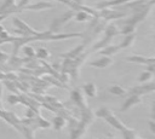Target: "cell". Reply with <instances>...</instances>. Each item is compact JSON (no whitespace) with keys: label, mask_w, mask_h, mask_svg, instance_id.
Masks as SVG:
<instances>
[{"label":"cell","mask_w":155,"mask_h":139,"mask_svg":"<svg viewBox=\"0 0 155 139\" xmlns=\"http://www.w3.org/2000/svg\"><path fill=\"white\" fill-rule=\"evenodd\" d=\"M96 115L97 116H99V117H103V118H105L107 121H108V123H110L113 127H115V128H117V129H124L125 128V126L108 110V109H105V108H102L101 110H98L97 112H96Z\"/></svg>","instance_id":"1"},{"label":"cell","mask_w":155,"mask_h":139,"mask_svg":"<svg viewBox=\"0 0 155 139\" xmlns=\"http://www.w3.org/2000/svg\"><path fill=\"white\" fill-rule=\"evenodd\" d=\"M74 15H75V11H74V10H71V11L65 12L63 16H61V17L56 18V19L52 22V24H51V29H50L48 31H50V33L57 31L59 28H62V25H63V24H65L69 19H71V17H74Z\"/></svg>","instance_id":"2"},{"label":"cell","mask_w":155,"mask_h":139,"mask_svg":"<svg viewBox=\"0 0 155 139\" xmlns=\"http://www.w3.org/2000/svg\"><path fill=\"white\" fill-rule=\"evenodd\" d=\"M116 33H117V30H116V27H115L114 24L108 25V27H107V29H105V37H104L103 40H101L98 44H96V46L92 48V51H97V50H99L101 47H105Z\"/></svg>","instance_id":"3"},{"label":"cell","mask_w":155,"mask_h":139,"mask_svg":"<svg viewBox=\"0 0 155 139\" xmlns=\"http://www.w3.org/2000/svg\"><path fill=\"white\" fill-rule=\"evenodd\" d=\"M70 100L73 102L74 105H76L80 110L87 108L86 104H85V99H84V95L81 94V92L79 89H74L71 91V94H70Z\"/></svg>","instance_id":"4"},{"label":"cell","mask_w":155,"mask_h":139,"mask_svg":"<svg viewBox=\"0 0 155 139\" xmlns=\"http://www.w3.org/2000/svg\"><path fill=\"white\" fill-rule=\"evenodd\" d=\"M154 88H155V85H154V83H150V85H145V86H136V87H132L128 92H130V94H138V95H142V94L153 92Z\"/></svg>","instance_id":"5"},{"label":"cell","mask_w":155,"mask_h":139,"mask_svg":"<svg viewBox=\"0 0 155 139\" xmlns=\"http://www.w3.org/2000/svg\"><path fill=\"white\" fill-rule=\"evenodd\" d=\"M139 102H140V95H138V94H131V95L125 100V103L122 104V106H121L120 110H121V111H125V110L132 108L133 105L138 104Z\"/></svg>","instance_id":"6"},{"label":"cell","mask_w":155,"mask_h":139,"mask_svg":"<svg viewBox=\"0 0 155 139\" xmlns=\"http://www.w3.org/2000/svg\"><path fill=\"white\" fill-rule=\"evenodd\" d=\"M111 63H113V59L109 56H104V57H102L94 62H91L90 65L94 66V68H105V66H109Z\"/></svg>","instance_id":"7"},{"label":"cell","mask_w":155,"mask_h":139,"mask_svg":"<svg viewBox=\"0 0 155 139\" xmlns=\"http://www.w3.org/2000/svg\"><path fill=\"white\" fill-rule=\"evenodd\" d=\"M84 48H85V45H79V46H78V47H75L74 50H71V51H69V52H67V53H63V54H61V56H62V57H64V58L75 59L78 56H80V54L82 53Z\"/></svg>","instance_id":"8"},{"label":"cell","mask_w":155,"mask_h":139,"mask_svg":"<svg viewBox=\"0 0 155 139\" xmlns=\"http://www.w3.org/2000/svg\"><path fill=\"white\" fill-rule=\"evenodd\" d=\"M126 60L136 62V63H140V64H155L154 58H145L142 56H131V57H127Z\"/></svg>","instance_id":"9"},{"label":"cell","mask_w":155,"mask_h":139,"mask_svg":"<svg viewBox=\"0 0 155 139\" xmlns=\"http://www.w3.org/2000/svg\"><path fill=\"white\" fill-rule=\"evenodd\" d=\"M82 89L85 91V93H86L88 97H96V94H97V87H96V85L92 83V82L84 85V86H82Z\"/></svg>","instance_id":"10"},{"label":"cell","mask_w":155,"mask_h":139,"mask_svg":"<svg viewBox=\"0 0 155 139\" xmlns=\"http://www.w3.org/2000/svg\"><path fill=\"white\" fill-rule=\"evenodd\" d=\"M108 91H109L111 94H115V95H119V97H124V95H126V89L122 88V87L119 86V85H114V86L109 87Z\"/></svg>","instance_id":"11"},{"label":"cell","mask_w":155,"mask_h":139,"mask_svg":"<svg viewBox=\"0 0 155 139\" xmlns=\"http://www.w3.org/2000/svg\"><path fill=\"white\" fill-rule=\"evenodd\" d=\"M52 123H53V127L56 131H61L65 126V118L63 116H56L52 120Z\"/></svg>","instance_id":"12"},{"label":"cell","mask_w":155,"mask_h":139,"mask_svg":"<svg viewBox=\"0 0 155 139\" xmlns=\"http://www.w3.org/2000/svg\"><path fill=\"white\" fill-rule=\"evenodd\" d=\"M101 16H103V17L107 18V19H111V18H119V17H122L124 13L114 12V11H110V10H104V11L101 12Z\"/></svg>","instance_id":"13"},{"label":"cell","mask_w":155,"mask_h":139,"mask_svg":"<svg viewBox=\"0 0 155 139\" xmlns=\"http://www.w3.org/2000/svg\"><path fill=\"white\" fill-rule=\"evenodd\" d=\"M133 41H134V34L133 33H131V34H127L126 35V37L124 39V41L120 44V48H125V47H130V46H132V44H133Z\"/></svg>","instance_id":"14"},{"label":"cell","mask_w":155,"mask_h":139,"mask_svg":"<svg viewBox=\"0 0 155 139\" xmlns=\"http://www.w3.org/2000/svg\"><path fill=\"white\" fill-rule=\"evenodd\" d=\"M74 17H75V19H76L78 22H85V21H88L91 16H90V15H88L86 11H82V10H80V11L75 12Z\"/></svg>","instance_id":"15"},{"label":"cell","mask_w":155,"mask_h":139,"mask_svg":"<svg viewBox=\"0 0 155 139\" xmlns=\"http://www.w3.org/2000/svg\"><path fill=\"white\" fill-rule=\"evenodd\" d=\"M50 7H52L51 4L39 2V4H34V5H28L25 8H28V10H45V8H50Z\"/></svg>","instance_id":"16"},{"label":"cell","mask_w":155,"mask_h":139,"mask_svg":"<svg viewBox=\"0 0 155 139\" xmlns=\"http://www.w3.org/2000/svg\"><path fill=\"white\" fill-rule=\"evenodd\" d=\"M119 50H120L119 46H105V48L102 50L101 53L104 54V56H109V57H110V56H113L114 53H116Z\"/></svg>","instance_id":"17"},{"label":"cell","mask_w":155,"mask_h":139,"mask_svg":"<svg viewBox=\"0 0 155 139\" xmlns=\"http://www.w3.org/2000/svg\"><path fill=\"white\" fill-rule=\"evenodd\" d=\"M122 131V134H124V138L125 139H137V132L133 131V129H128V128H124L121 129Z\"/></svg>","instance_id":"18"},{"label":"cell","mask_w":155,"mask_h":139,"mask_svg":"<svg viewBox=\"0 0 155 139\" xmlns=\"http://www.w3.org/2000/svg\"><path fill=\"white\" fill-rule=\"evenodd\" d=\"M48 56H50V53H48V51L46 50V48H39L38 50V52H36V57L39 58V59H46V58H48Z\"/></svg>","instance_id":"19"},{"label":"cell","mask_w":155,"mask_h":139,"mask_svg":"<svg viewBox=\"0 0 155 139\" xmlns=\"http://www.w3.org/2000/svg\"><path fill=\"white\" fill-rule=\"evenodd\" d=\"M5 85H6V87H7L11 92H13V93H17V92H18V89H17V85H16V81L5 80Z\"/></svg>","instance_id":"20"},{"label":"cell","mask_w":155,"mask_h":139,"mask_svg":"<svg viewBox=\"0 0 155 139\" xmlns=\"http://www.w3.org/2000/svg\"><path fill=\"white\" fill-rule=\"evenodd\" d=\"M153 77V73H150V71H144V73H142L140 74V76H139V79H138V81L139 82H144V81H148L149 79H151Z\"/></svg>","instance_id":"21"},{"label":"cell","mask_w":155,"mask_h":139,"mask_svg":"<svg viewBox=\"0 0 155 139\" xmlns=\"http://www.w3.org/2000/svg\"><path fill=\"white\" fill-rule=\"evenodd\" d=\"M23 52H24V54H25L27 57H29V58H33V57L35 56V52H34V50H33L31 46H24Z\"/></svg>","instance_id":"22"},{"label":"cell","mask_w":155,"mask_h":139,"mask_svg":"<svg viewBox=\"0 0 155 139\" xmlns=\"http://www.w3.org/2000/svg\"><path fill=\"white\" fill-rule=\"evenodd\" d=\"M7 102L11 104V105H16L18 102H19V98L17 94H10L8 98H7Z\"/></svg>","instance_id":"23"},{"label":"cell","mask_w":155,"mask_h":139,"mask_svg":"<svg viewBox=\"0 0 155 139\" xmlns=\"http://www.w3.org/2000/svg\"><path fill=\"white\" fill-rule=\"evenodd\" d=\"M133 31H134V27H133V25H125L124 29L121 30V33H122L124 35L131 34V33H133Z\"/></svg>","instance_id":"24"},{"label":"cell","mask_w":155,"mask_h":139,"mask_svg":"<svg viewBox=\"0 0 155 139\" xmlns=\"http://www.w3.org/2000/svg\"><path fill=\"white\" fill-rule=\"evenodd\" d=\"M149 126H150V131L153 133H155V123H154V121H150L149 122Z\"/></svg>","instance_id":"25"},{"label":"cell","mask_w":155,"mask_h":139,"mask_svg":"<svg viewBox=\"0 0 155 139\" xmlns=\"http://www.w3.org/2000/svg\"><path fill=\"white\" fill-rule=\"evenodd\" d=\"M6 36H8V34H7V31H5V30H2V31L0 33V37H6Z\"/></svg>","instance_id":"26"},{"label":"cell","mask_w":155,"mask_h":139,"mask_svg":"<svg viewBox=\"0 0 155 139\" xmlns=\"http://www.w3.org/2000/svg\"><path fill=\"white\" fill-rule=\"evenodd\" d=\"M27 1H29V0H22V1H21V4H19V7H21V6H23V5H25V4H27Z\"/></svg>","instance_id":"27"},{"label":"cell","mask_w":155,"mask_h":139,"mask_svg":"<svg viewBox=\"0 0 155 139\" xmlns=\"http://www.w3.org/2000/svg\"><path fill=\"white\" fill-rule=\"evenodd\" d=\"M2 30H5V29H4V27H2V25H0V33H1Z\"/></svg>","instance_id":"28"},{"label":"cell","mask_w":155,"mask_h":139,"mask_svg":"<svg viewBox=\"0 0 155 139\" xmlns=\"http://www.w3.org/2000/svg\"><path fill=\"white\" fill-rule=\"evenodd\" d=\"M0 97H1V83H0Z\"/></svg>","instance_id":"29"},{"label":"cell","mask_w":155,"mask_h":139,"mask_svg":"<svg viewBox=\"0 0 155 139\" xmlns=\"http://www.w3.org/2000/svg\"><path fill=\"white\" fill-rule=\"evenodd\" d=\"M138 139H142V138H138Z\"/></svg>","instance_id":"30"}]
</instances>
